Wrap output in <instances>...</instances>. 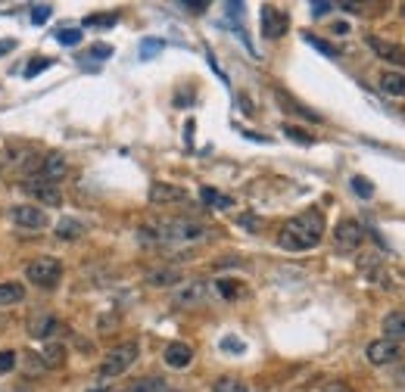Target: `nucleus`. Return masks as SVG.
<instances>
[{"mask_svg":"<svg viewBox=\"0 0 405 392\" xmlns=\"http://www.w3.org/2000/svg\"><path fill=\"white\" fill-rule=\"evenodd\" d=\"M324 237V215L318 209H305L296 218H290L277 234V246L287 252H305L315 249Z\"/></svg>","mask_w":405,"mask_h":392,"instance_id":"1","label":"nucleus"},{"mask_svg":"<svg viewBox=\"0 0 405 392\" xmlns=\"http://www.w3.org/2000/svg\"><path fill=\"white\" fill-rule=\"evenodd\" d=\"M141 237L144 243H153V240H162V243H197V240H206L209 230L203 228L200 221H190V218H175V221H162L156 228H141Z\"/></svg>","mask_w":405,"mask_h":392,"instance_id":"2","label":"nucleus"},{"mask_svg":"<svg viewBox=\"0 0 405 392\" xmlns=\"http://www.w3.org/2000/svg\"><path fill=\"white\" fill-rule=\"evenodd\" d=\"M25 277H29V283H35V287H56L59 277H63V262L53 256H38L29 262V268H25Z\"/></svg>","mask_w":405,"mask_h":392,"instance_id":"3","label":"nucleus"},{"mask_svg":"<svg viewBox=\"0 0 405 392\" xmlns=\"http://www.w3.org/2000/svg\"><path fill=\"white\" fill-rule=\"evenodd\" d=\"M137 361V343H125L116 345L112 352H106V358L100 361V377L109 380V377H119Z\"/></svg>","mask_w":405,"mask_h":392,"instance_id":"4","label":"nucleus"},{"mask_svg":"<svg viewBox=\"0 0 405 392\" xmlns=\"http://www.w3.org/2000/svg\"><path fill=\"white\" fill-rule=\"evenodd\" d=\"M22 190H25V194H29L31 199H38L41 205H63V190H59L56 184L44 181L41 175L25 178V181H22Z\"/></svg>","mask_w":405,"mask_h":392,"instance_id":"5","label":"nucleus"},{"mask_svg":"<svg viewBox=\"0 0 405 392\" xmlns=\"http://www.w3.org/2000/svg\"><path fill=\"white\" fill-rule=\"evenodd\" d=\"M206 293H209V283L203 281H190V283H178L175 296H171V305L175 308H194V305H200Z\"/></svg>","mask_w":405,"mask_h":392,"instance_id":"6","label":"nucleus"},{"mask_svg":"<svg viewBox=\"0 0 405 392\" xmlns=\"http://www.w3.org/2000/svg\"><path fill=\"white\" fill-rule=\"evenodd\" d=\"M287 29H290L287 13H281L277 6H262V38L277 41V38L287 35Z\"/></svg>","mask_w":405,"mask_h":392,"instance_id":"7","label":"nucleus"},{"mask_svg":"<svg viewBox=\"0 0 405 392\" xmlns=\"http://www.w3.org/2000/svg\"><path fill=\"white\" fill-rule=\"evenodd\" d=\"M362 240H365V230H362V224H358V221H340V224H337L334 246L340 252H356L358 246H362Z\"/></svg>","mask_w":405,"mask_h":392,"instance_id":"8","label":"nucleus"},{"mask_svg":"<svg viewBox=\"0 0 405 392\" xmlns=\"http://www.w3.org/2000/svg\"><path fill=\"white\" fill-rule=\"evenodd\" d=\"M10 218L19 224V228H29V230H44L50 224L47 212H41L38 205H13Z\"/></svg>","mask_w":405,"mask_h":392,"instance_id":"9","label":"nucleus"},{"mask_svg":"<svg viewBox=\"0 0 405 392\" xmlns=\"http://www.w3.org/2000/svg\"><path fill=\"white\" fill-rule=\"evenodd\" d=\"M365 355H368L371 364H377V368H381V364L399 361V358H402V345L393 343V340H387V336H381V340H374V343L368 345V352H365Z\"/></svg>","mask_w":405,"mask_h":392,"instance_id":"10","label":"nucleus"},{"mask_svg":"<svg viewBox=\"0 0 405 392\" xmlns=\"http://www.w3.org/2000/svg\"><path fill=\"white\" fill-rule=\"evenodd\" d=\"M59 330V321L50 315V311H38V315L29 317V336H35V340H53Z\"/></svg>","mask_w":405,"mask_h":392,"instance_id":"11","label":"nucleus"},{"mask_svg":"<svg viewBox=\"0 0 405 392\" xmlns=\"http://www.w3.org/2000/svg\"><path fill=\"white\" fill-rule=\"evenodd\" d=\"M150 203L153 205H169V203H188V190L175 187V184H162L156 181L150 187Z\"/></svg>","mask_w":405,"mask_h":392,"instance_id":"12","label":"nucleus"},{"mask_svg":"<svg viewBox=\"0 0 405 392\" xmlns=\"http://www.w3.org/2000/svg\"><path fill=\"white\" fill-rule=\"evenodd\" d=\"M66 171H69V162H66L63 152H47V156H44V162H41V171H38V175H41L44 181L56 184V181H63V178H66Z\"/></svg>","mask_w":405,"mask_h":392,"instance_id":"13","label":"nucleus"},{"mask_svg":"<svg viewBox=\"0 0 405 392\" xmlns=\"http://www.w3.org/2000/svg\"><path fill=\"white\" fill-rule=\"evenodd\" d=\"M368 47L377 53L381 59H387V63H396V65H405V47H399V44H390L383 41V38H368Z\"/></svg>","mask_w":405,"mask_h":392,"instance_id":"14","label":"nucleus"},{"mask_svg":"<svg viewBox=\"0 0 405 392\" xmlns=\"http://www.w3.org/2000/svg\"><path fill=\"white\" fill-rule=\"evenodd\" d=\"M194 361V349L188 343H169L165 345V364L175 370H184L188 364Z\"/></svg>","mask_w":405,"mask_h":392,"instance_id":"15","label":"nucleus"},{"mask_svg":"<svg viewBox=\"0 0 405 392\" xmlns=\"http://www.w3.org/2000/svg\"><path fill=\"white\" fill-rule=\"evenodd\" d=\"M383 336L393 340V343L405 340V315H402V311H393V315L383 317Z\"/></svg>","mask_w":405,"mask_h":392,"instance_id":"16","label":"nucleus"},{"mask_svg":"<svg viewBox=\"0 0 405 392\" xmlns=\"http://www.w3.org/2000/svg\"><path fill=\"white\" fill-rule=\"evenodd\" d=\"M181 283V271L178 268H162L147 274V287H178Z\"/></svg>","mask_w":405,"mask_h":392,"instance_id":"17","label":"nucleus"},{"mask_svg":"<svg viewBox=\"0 0 405 392\" xmlns=\"http://www.w3.org/2000/svg\"><path fill=\"white\" fill-rule=\"evenodd\" d=\"M381 91L390 97H405V75L402 72H383L381 75Z\"/></svg>","mask_w":405,"mask_h":392,"instance_id":"18","label":"nucleus"},{"mask_svg":"<svg viewBox=\"0 0 405 392\" xmlns=\"http://www.w3.org/2000/svg\"><path fill=\"white\" fill-rule=\"evenodd\" d=\"M78 237H84V224L82 221H75V218H63V221L56 224V240L72 243V240H78Z\"/></svg>","mask_w":405,"mask_h":392,"instance_id":"19","label":"nucleus"},{"mask_svg":"<svg viewBox=\"0 0 405 392\" xmlns=\"http://www.w3.org/2000/svg\"><path fill=\"white\" fill-rule=\"evenodd\" d=\"M25 299V287L19 281H0V305H13Z\"/></svg>","mask_w":405,"mask_h":392,"instance_id":"20","label":"nucleus"},{"mask_svg":"<svg viewBox=\"0 0 405 392\" xmlns=\"http://www.w3.org/2000/svg\"><path fill=\"white\" fill-rule=\"evenodd\" d=\"M215 287V293L222 296V299H240L247 290H243V283L240 281H231V277H222V281H215L212 283Z\"/></svg>","mask_w":405,"mask_h":392,"instance_id":"21","label":"nucleus"},{"mask_svg":"<svg viewBox=\"0 0 405 392\" xmlns=\"http://www.w3.org/2000/svg\"><path fill=\"white\" fill-rule=\"evenodd\" d=\"M200 199H203L206 205H212V209H231V205H234V199L224 196V194H218V190H212V187H203L200 190Z\"/></svg>","mask_w":405,"mask_h":392,"instance_id":"22","label":"nucleus"},{"mask_svg":"<svg viewBox=\"0 0 405 392\" xmlns=\"http://www.w3.org/2000/svg\"><path fill=\"white\" fill-rule=\"evenodd\" d=\"M41 361L47 364V368H59V364L66 361V349H63V343H47V349H44Z\"/></svg>","mask_w":405,"mask_h":392,"instance_id":"23","label":"nucleus"},{"mask_svg":"<svg viewBox=\"0 0 405 392\" xmlns=\"http://www.w3.org/2000/svg\"><path fill=\"white\" fill-rule=\"evenodd\" d=\"M212 392H250V386L243 380H237V377H218L212 383Z\"/></svg>","mask_w":405,"mask_h":392,"instance_id":"24","label":"nucleus"},{"mask_svg":"<svg viewBox=\"0 0 405 392\" xmlns=\"http://www.w3.org/2000/svg\"><path fill=\"white\" fill-rule=\"evenodd\" d=\"M165 389H169V383H165V380H159V377H144V380L131 383L128 392H165Z\"/></svg>","mask_w":405,"mask_h":392,"instance_id":"25","label":"nucleus"},{"mask_svg":"<svg viewBox=\"0 0 405 392\" xmlns=\"http://www.w3.org/2000/svg\"><path fill=\"white\" fill-rule=\"evenodd\" d=\"M277 100H281L284 106H290V109L296 112V116H303V118H309V122H321V116H315V112L312 109H305V106H300V103H293V100H290L287 94H284V91H277Z\"/></svg>","mask_w":405,"mask_h":392,"instance_id":"26","label":"nucleus"},{"mask_svg":"<svg viewBox=\"0 0 405 392\" xmlns=\"http://www.w3.org/2000/svg\"><path fill=\"white\" fill-rule=\"evenodd\" d=\"M56 41L63 44V47H78V44H82V29H59Z\"/></svg>","mask_w":405,"mask_h":392,"instance_id":"27","label":"nucleus"},{"mask_svg":"<svg viewBox=\"0 0 405 392\" xmlns=\"http://www.w3.org/2000/svg\"><path fill=\"white\" fill-rule=\"evenodd\" d=\"M349 184H353L356 196H362V199H371V196H374V184H371V181H368V178L356 175V178H353V181H349Z\"/></svg>","mask_w":405,"mask_h":392,"instance_id":"28","label":"nucleus"},{"mask_svg":"<svg viewBox=\"0 0 405 392\" xmlns=\"http://www.w3.org/2000/svg\"><path fill=\"white\" fill-rule=\"evenodd\" d=\"M305 41H309L315 50H321L324 56H330V59H337V56H340V50H337V47H330L328 41H321V38H315V35H305Z\"/></svg>","mask_w":405,"mask_h":392,"instance_id":"29","label":"nucleus"},{"mask_svg":"<svg viewBox=\"0 0 405 392\" xmlns=\"http://www.w3.org/2000/svg\"><path fill=\"white\" fill-rule=\"evenodd\" d=\"M16 352L13 349H0V374H10V370H16Z\"/></svg>","mask_w":405,"mask_h":392,"instance_id":"30","label":"nucleus"},{"mask_svg":"<svg viewBox=\"0 0 405 392\" xmlns=\"http://www.w3.org/2000/svg\"><path fill=\"white\" fill-rule=\"evenodd\" d=\"M162 47H165L162 38H147V41L141 44V56H144V59H150V56H156V53L162 50Z\"/></svg>","mask_w":405,"mask_h":392,"instance_id":"31","label":"nucleus"},{"mask_svg":"<svg viewBox=\"0 0 405 392\" xmlns=\"http://www.w3.org/2000/svg\"><path fill=\"white\" fill-rule=\"evenodd\" d=\"M50 16H53V6H50V3L31 6V22H35V25H44V22H47Z\"/></svg>","mask_w":405,"mask_h":392,"instance_id":"32","label":"nucleus"},{"mask_svg":"<svg viewBox=\"0 0 405 392\" xmlns=\"http://www.w3.org/2000/svg\"><path fill=\"white\" fill-rule=\"evenodd\" d=\"M116 13H109V16H91L84 19V25H91V29H106V25H116Z\"/></svg>","mask_w":405,"mask_h":392,"instance_id":"33","label":"nucleus"},{"mask_svg":"<svg viewBox=\"0 0 405 392\" xmlns=\"http://www.w3.org/2000/svg\"><path fill=\"white\" fill-rule=\"evenodd\" d=\"M284 134H287V137H293L296 143H305V147H309V143H312V134H305L303 128H293V125H284Z\"/></svg>","mask_w":405,"mask_h":392,"instance_id":"34","label":"nucleus"},{"mask_svg":"<svg viewBox=\"0 0 405 392\" xmlns=\"http://www.w3.org/2000/svg\"><path fill=\"white\" fill-rule=\"evenodd\" d=\"M44 69H50V59H47V56L31 59V65H29V69H25V78H35L38 72H44Z\"/></svg>","mask_w":405,"mask_h":392,"instance_id":"35","label":"nucleus"},{"mask_svg":"<svg viewBox=\"0 0 405 392\" xmlns=\"http://www.w3.org/2000/svg\"><path fill=\"white\" fill-rule=\"evenodd\" d=\"M91 56L106 59V56H112V47H106V44H100V47H94V50H91Z\"/></svg>","mask_w":405,"mask_h":392,"instance_id":"36","label":"nucleus"},{"mask_svg":"<svg viewBox=\"0 0 405 392\" xmlns=\"http://www.w3.org/2000/svg\"><path fill=\"white\" fill-rule=\"evenodd\" d=\"M240 224H243V228H250V230H256V228H259V221H256L253 215H240Z\"/></svg>","mask_w":405,"mask_h":392,"instance_id":"37","label":"nucleus"},{"mask_svg":"<svg viewBox=\"0 0 405 392\" xmlns=\"http://www.w3.org/2000/svg\"><path fill=\"white\" fill-rule=\"evenodd\" d=\"M330 10V3H312V16H324Z\"/></svg>","mask_w":405,"mask_h":392,"instance_id":"38","label":"nucleus"},{"mask_svg":"<svg viewBox=\"0 0 405 392\" xmlns=\"http://www.w3.org/2000/svg\"><path fill=\"white\" fill-rule=\"evenodd\" d=\"M324 392H349V386H346V383H328Z\"/></svg>","mask_w":405,"mask_h":392,"instance_id":"39","label":"nucleus"},{"mask_svg":"<svg viewBox=\"0 0 405 392\" xmlns=\"http://www.w3.org/2000/svg\"><path fill=\"white\" fill-rule=\"evenodd\" d=\"M13 47H16V41H13V38H6V41H0V53H10Z\"/></svg>","mask_w":405,"mask_h":392,"instance_id":"40","label":"nucleus"},{"mask_svg":"<svg viewBox=\"0 0 405 392\" xmlns=\"http://www.w3.org/2000/svg\"><path fill=\"white\" fill-rule=\"evenodd\" d=\"M222 345H224V349H231V352H240V343H234V340H224Z\"/></svg>","mask_w":405,"mask_h":392,"instance_id":"41","label":"nucleus"},{"mask_svg":"<svg viewBox=\"0 0 405 392\" xmlns=\"http://www.w3.org/2000/svg\"><path fill=\"white\" fill-rule=\"evenodd\" d=\"M396 383H399V386H405V368L396 370Z\"/></svg>","mask_w":405,"mask_h":392,"instance_id":"42","label":"nucleus"},{"mask_svg":"<svg viewBox=\"0 0 405 392\" xmlns=\"http://www.w3.org/2000/svg\"><path fill=\"white\" fill-rule=\"evenodd\" d=\"M402 16H405V3H402Z\"/></svg>","mask_w":405,"mask_h":392,"instance_id":"43","label":"nucleus"},{"mask_svg":"<svg viewBox=\"0 0 405 392\" xmlns=\"http://www.w3.org/2000/svg\"><path fill=\"white\" fill-rule=\"evenodd\" d=\"M0 171H3V162H0Z\"/></svg>","mask_w":405,"mask_h":392,"instance_id":"44","label":"nucleus"}]
</instances>
